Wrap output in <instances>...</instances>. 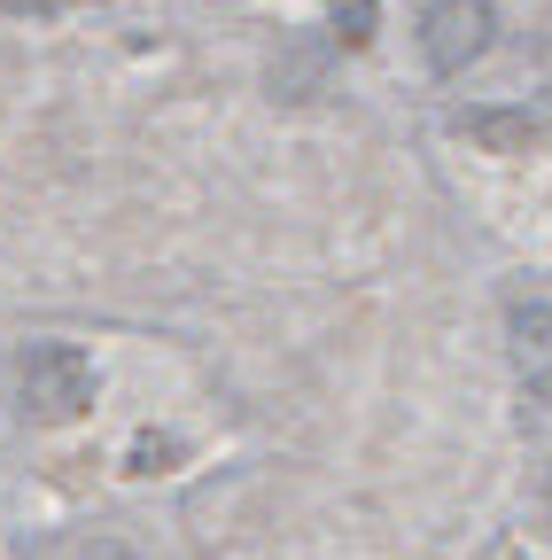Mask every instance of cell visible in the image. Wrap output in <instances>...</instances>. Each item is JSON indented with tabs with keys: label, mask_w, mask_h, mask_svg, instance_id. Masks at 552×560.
<instances>
[{
	"label": "cell",
	"mask_w": 552,
	"mask_h": 560,
	"mask_svg": "<svg viewBox=\"0 0 552 560\" xmlns=\"http://www.w3.org/2000/svg\"><path fill=\"white\" fill-rule=\"evenodd\" d=\"M16 382H24V405L39 420H79L94 405V359H86L79 342H32L24 366H16Z\"/></svg>",
	"instance_id": "obj_1"
},
{
	"label": "cell",
	"mask_w": 552,
	"mask_h": 560,
	"mask_svg": "<svg viewBox=\"0 0 552 560\" xmlns=\"http://www.w3.org/2000/svg\"><path fill=\"white\" fill-rule=\"evenodd\" d=\"M491 32H498V9H491V0H428V16H421V55H428V70L459 79V70L491 47Z\"/></svg>",
	"instance_id": "obj_2"
},
{
	"label": "cell",
	"mask_w": 552,
	"mask_h": 560,
	"mask_svg": "<svg viewBox=\"0 0 552 560\" xmlns=\"http://www.w3.org/2000/svg\"><path fill=\"white\" fill-rule=\"evenodd\" d=\"M506 335H514V374L529 382V397H552V304H521Z\"/></svg>",
	"instance_id": "obj_3"
},
{
	"label": "cell",
	"mask_w": 552,
	"mask_h": 560,
	"mask_svg": "<svg viewBox=\"0 0 552 560\" xmlns=\"http://www.w3.org/2000/svg\"><path fill=\"white\" fill-rule=\"evenodd\" d=\"M327 9H334V32L351 39V47L374 39V0H327Z\"/></svg>",
	"instance_id": "obj_4"
}]
</instances>
